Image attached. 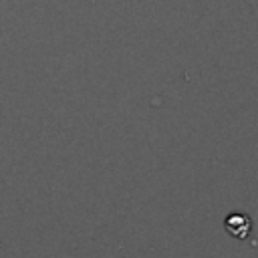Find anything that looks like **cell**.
Returning a JSON list of instances; mask_svg holds the SVG:
<instances>
[{
	"mask_svg": "<svg viewBox=\"0 0 258 258\" xmlns=\"http://www.w3.org/2000/svg\"><path fill=\"white\" fill-rule=\"evenodd\" d=\"M224 228H226V232H228L232 238L244 240V238H248V234H250V230H252V220H250L248 214L234 212V214H228V216H226Z\"/></svg>",
	"mask_w": 258,
	"mask_h": 258,
	"instance_id": "obj_1",
	"label": "cell"
}]
</instances>
